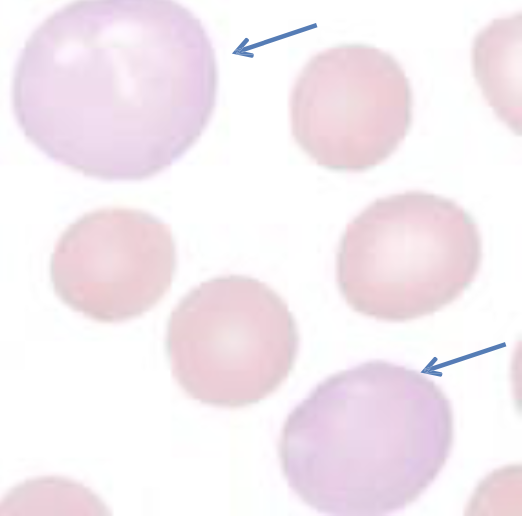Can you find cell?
Segmentation results:
<instances>
[{
    "label": "cell",
    "instance_id": "1",
    "mask_svg": "<svg viewBox=\"0 0 522 516\" xmlns=\"http://www.w3.org/2000/svg\"><path fill=\"white\" fill-rule=\"evenodd\" d=\"M202 22L175 1H74L28 37L12 107L44 155L85 176L140 181L193 147L216 105Z\"/></svg>",
    "mask_w": 522,
    "mask_h": 516
},
{
    "label": "cell",
    "instance_id": "4",
    "mask_svg": "<svg viewBox=\"0 0 522 516\" xmlns=\"http://www.w3.org/2000/svg\"><path fill=\"white\" fill-rule=\"evenodd\" d=\"M393 364L369 361L316 386L287 416L279 459L289 487L332 515L388 510L389 408Z\"/></svg>",
    "mask_w": 522,
    "mask_h": 516
},
{
    "label": "cell",
    "instance_id": "3",
    "mask_svg": "<svg viewBox=\"0 0 522 516\" xmlns=\"http://www.w3.org/2000/svg\"><path fill=\"white\" fill-rule=\"evenodd\" d=\"M165 345L172 375L190 397L235 408L279 388L293 369L299 333L271 287L224 275L182 297L168 318Z\"/></svg>",
    "mask_w": 522,
    "mask_h": 516
},
{
    "label": "cell",
    "instance_id": "6",
    "mask_svg": "<svg viewBox=\"0 0 522 516\" xmlns=\"http://www.w3.org/2000/svg\"><path fill=\"white\" fill-rule=\"evenodd\" d=\"M177 266L170 227L151 213L110 207L88 212L58 238L50 259L55 294L72 310L119 323L152 309Z\"/></svg>",
    "mask_w": 522,
    "mask_h": 516
},
{
    "label": "cell",
    "instance_id": "7",
    "mask_svg": "<svg viewBox=\"0 0 522 516\" xmlns=\"http://www.w3.org/2000/svg\"><path fill=\"white\" fill-rule=\"evenodd\" d=\"M521 12L492 20L474 38L473 75L495 115L521 135Z\"/></svg>",
    "mask_w": 522,
    "mask_h": 516
},
{
    "label": "cell",
    "instance_id": "2",
    "mask_svg": "<svg viewBox=\"0 0 522 516\" xmlns=\"http://www.w3.org/2000/svg\"><path fill=\"white\" fill-rule=\"evenodd\" d=\"M481 261L478 225L463 207L433 193L406 191L376 199L346 226L336 279L353 310L406 321L456 300Z\"/></svg>",
    "mask_w": 522,
    "mask_h": 516
},
{
    "label": "cell",
    "instance_id": "5",
    "mask_svg": "<svg viewBox=\"0 0 522 516\" xmlns=\"http://www.w3.org/2000/svg\"><path fill=\"white\" fill-rule=\"evenodd\" d=\"M412 106L410 82L392 55L342 44L314 55L295 80L291 132L317 165L363 172L397 150L411 127Z\"/></svg>",
    "mask_w": 522,
    "mask_h": 516
}]
</instances>
